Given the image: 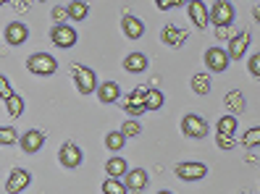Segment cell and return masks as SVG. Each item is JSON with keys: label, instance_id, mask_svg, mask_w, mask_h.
Wrapping results in <instances>:
<instances>
[{"label": "cell", "instance_id": "41", "mask_svg": "<svg viewBox=\"0 0 260 194\" xmlns=\"http://www.w3.org/2000/svg\"><path fill=\"white\" fill-rule=\"evenodd\" d=\"M6 3H11V0H0V6H6Z\"/></svg>", "mask_w": 260, "mask_h": 194}, {"label": "cell", "instance_id": "27", "mask_svg": "<svg viewBox=\"0 0 260 194\" xmlns=\"http://www.w3.org/2000/svg\"><path fill=\"white\" fill-rule=\"evenodd\" d=\"M103 194H129V189L124 186V181L121 178H105L103 181Z\"/></svg>", "mask_w": 260, "mask_h": 194}, {"label": "cell", "instance_id": "22", "mask_svg": "<svg viewBox=\"0 0 260 194\" xmlns=\"http://www.w3.org/2000/svg\"><path fill=\"white\" fill-rule=\"evenodd\" d=\"M237 124H239V118L229 113V115L218 118V124H216V134H226V137H234V134H237Z\"/></svg>", "mask_w": 260, "mask_h": 194}, {"label": "cell", "instance_id": "4", "mask_svg": "<svg viewBox=\"0 0 260 194\" xmlns=\"http://www.w3.org/2000/svg\"><path fill=\"white\" fill-rule=\"evenodd\" d=\"M181 134L187 139H205L208 137V121L197 113H187L181 118Z\"/></svg>", "mask_w": 260, "mask_h": 194}, {"label": "cell", "instance_id": "16", "mask_svg": "<svg viewBox=\"0 0 260 194\" xmlns=\"http://www.w3.org/2000/svg\"><path fill=\"white\" fill-rule=\"evenodd\" d=\"M3 34H6V42H8V45L19 48V45H24V42L29 40V26L21 24V21H11V24L6 26Z\"/></svg>", "mask_w": 260, "mask_h": 194}, {"label": "cell", "instance_id": "20", "mask_svg": "<svg viewBox=\"0 0 260 194\" xmlns=\"http://www.w3.org/2000/svg\"><path fill=\"white\" fill-rule=\"evenodd\" d=\"M129 171V163L126 158H121V155H113L111 160H105V173H108L111 178H124Z\"/></svg>", "mask_w": 260, "mask_h": 194}, {"label": "cell", "instance_id": "40", "mask_svg": "<svg viewBox=\"0 0 260 194\" xmlns=\"http://www.w3.org/2000/svg\"><path fill=\"white\" fill-rule=\"evenodd\" d=\"M158 194H174V191H168V189H163V191H158Z\"/></svg>", "mask_w": 260, "mask_h": 194}, {"label": "cell", "instance_id": "12", "mask_svg": "<svg viewBox=\"0 0 260 194\" xmlns=\"http://www.w3.org/2000/svg\"><path fill=\"white\" fill-rule=\"evenodd\" d=\"M42 144H45V134H42L40 129H29V131H24L21 137H19V147H21L26 155L40 152Z\"/></svg>", "mask_w": 260, "mask_h": 194}, {"label": "cell", "instance_id": "24", "mask_svg": "<svg viewBox=\"0 0 260 194\" xmlns=\"http://www.w3.org/2000/svg\"><path fill=\"white\" fill-rule=\"evenodd\" d=\"M105 147H108L111 152H121L126 147V137L121 131H108L105 134Z\"/></svg>", "mask_w": 260, "mask_h": 194}, {"label": "cell", "instance_id": "7", "mask_svg": "<svg viewBox=\"0 0 260 194\" xmlns=\"http://www.w3.org/2000/svg\"><path fill=\"white\" fill-rule=\"evenodd\" d=\"M234 21V6L229 0H216L210 8V24L213 26H232Z\"/></svg>", "mask_w": 260, "mask_h": 194}, {"label": "cell", "instance_id": "1", "mask_svg": "<svg viewBox=\"0 0 260 194\" xmlns=\"http://www.w3.org/2000/svg\"><path fill=\"white\" fill-rule=\"evenodd\" d=\"M71 76H74V84L79 89L82 97H89L92 92H98V73L89 68V66H82V63H71Z\"/></svg>", "mask_w": 260, "mask_h": 194}, {"label": "cell", "instance_id": "29", "mask_svg": "<svg viewBox=\"0 0 260 194\" xmlns=\"http://www.w3.org/2000/svg\"><path fill=\"white\" fill-rule=\"evenodd\" d=\"M121 134H124L126 139L140 137V134H142V126H140V121H137V118H126V121H124V126H121Z\"/></svg>", "mask_w": 260, "mask_h": 194}, {"label": "cell", "instance_id": "8", "mask_svg": "<svg viewBox=\"0 0 260 194\" xmlns=\"http://www.w3.org/2000/svg\"><path fill=\"white\" fill-rule=\"evenodd\" d=\"M229 63H232V58H229L226 50H221V48H208L205 50V66H208V71L223 73L229 68Z\"/></svg>", "mask_w": 260, "mask_h": 194}, {"label": "cell", "instance_id": "9", "mask_svg": "<svg viewBox=\"0 0 260 194\" xmlns=\"http://www.w3.org/2000/svg\"><path fill=\"white\" fill-rule=\"evenodd\" d=\"M58 160H60V166H63V168H79L84 158H82V150L74 142H63V144H60V150H58Z\"/></svg>", "mask_w": 260, "mask_h": 194}, {"label": "cell", "instance_id": "23", "mask_svg": "<svg viewBox=\"0 0 260 194\" xmlns=\"http://www.w3.org/2000/svg\"><path fill=\"white\" fill-rule=\"evenodd\" d=\"M226 108L229 110H232V115H239L242 110H244V97H242V92H239V89H232V92H229L226 95Z\"/></svg>", "mask_w": 260, "mask_h": 194}, {"label": "cell", "instance_id": "14", "mask_svg": "<svg viewBox=\"0 0 260 194\" xmlns=\"http://www.w3.org/2000/svg\"><path fill=\"white\" fill-rule=\"evenodd\" d=\"M160 40L168 45V48H181V45L189 40V32L181 29V26H176V24H166L163 32H160Z\"/></svg>", "mask_w": 260, "mask_h": 194}, {"label": "cell", "instance_id": "26", "mask_svg": "<svg viewBox=\"0 0 260 194\" xmlns=\"http://www.w3.org/2000/svg\"><path fill=\"white\" fill-rule=\"evenodd\" d=\"M6 108H8V115H11V118H19V115L24 113V97L13 92V95L6 100Z\"/></svg>", "mask_w": 260, "mask_h": 194}, {"label": "cell", "instance_id": "3", "mask_svg": "<svg viewBox=\"0 0 260 194\" xmlns=\"http://www.w3.org/2000/svg\"><path fill=\"white\" fill-rule=\"evenodd\" d=\"M174 173L179 181H203L208 176V166L200 160H181L174 166Z\"/></svg>", "mask_w": 260, "mask_h": 194}, {"label": "cell", "instance_id": "31", "mask_svg": "<svg viewBox=\"0 0 260 194\" xmlns=\"http://www.w3.org/2000/svg\"><path fill=\"white\" fill-rule=\"evenodd\" d=\"M242 144H244V147H260V126H255V129H247V131H244Z\"/></svg>", "mask_w": 260, "mask_h": 194}, {"label": "cell", "instance_id": "36", "mask_svg": "<svg viewBox=\"0 0 260 194\" xmlns=\"http://www.w3.org/2000/svg\"><path fill=\"white\" fill-rule=\"evenodd\" d=\"M216 37H221V40H229V37H232L229 26H216Z\"/></svg>", "mask_w": 260, "mask_h": 194}, {"label": "cell", "instance_id": "25", "mask_svg": "<svg viewBox=\"0 0 260 194\" xmlns=\"http://www.w3.org/2000/svg\"><path fill=\"white\" fill-rule=\"evenodd\" d=\"M89 13V6L84 3V0H74V3H69V19L71 21H84Z\"/></svg>", "mask_w": 260, "mask_h": 194}, {"label": "cell", "instance_id": "33", "mask_svg": "<svg viewBox=\"0 0 260 194\" xmlns=\"http://www.w3.org/2000/svg\"><path fill=\"white\" fill-rule=\"evenodd\" d=\"M50 16H53L55 24H66V19H69V8H66V6H55Z\"/></svg>", "mask_w": 260, "mask_h": 194}, {"label": "cell", "instance_id": "17", "mask_svg": "<svg viewBox=\"0 0 260 194\" xmlns=\"http://www.w3.org/2000/svg\"><path fill=\"white\" fill-rule=\"evenodd\" d=\"M121 32H124L129 40H140L145 34V24L137 16H132V13H126V16L121 19Z\"/></svg>", "mask_w": 260, "mask_h": 194}, {"label": "cell", "instance_id": "11", "mask_svg": "<svg viewBox=\"0 0 260 194\" xmlns=\"http://www.w3.org/2000/svg\"><path fill=\"white\" fill-rule=\"evenodd\" d=\"M29 184H32V173H29L26 168H13L8 181H6V191L8 194H21Z\"/></svg>", "mask_w": 260, "mask_h": 194}, {"label": "cell", "instance_id": "5", "mask_svg": "<svg viewBox=\"0 0 260 194\" xmlns=\"http://www.w3.org/2000/svg\"><path fill=\"white\" fill-rule=\"evenodd\" d=\"M147 89H150V87H137L134 92L124 100V110H126V115H129V118H140L142 113H147V105H145Z\"/></svg>", "mask_w": 260, "mask_h": 194}, {"label": "cell", "instance_id": "19", "mask_svg": "<svg viewBox=\"0 0 260 194\" xmlns=\"http://www.w3.org/2000/svg\"><path fill=\"white\" fill-rule=\"evenodd\" d=\"M189 84H192V92H194L197 97H208V95H210V89H213L210 73H205V71H197Z\"/></svg>", "mask_w": 260, "mask_h": 194}, {"label": "cell", "instance_id": "34", "mask_svg": "<svg viewBox=\"0 0 260 194\" xmlns=\"http://www.w3.org/2000/svg\"><path fill=\"white\" fill-rule=\"evenodd\" d=\"M216 144L221 147L223 152H229V150H234V147H237L234 137H226V134H218V139H216Z\"/></svg>", "mask_w": 260, "mask_h": 194}, {"label": "cell", "instance_id": "32", "mask_svg": "<svg viewBox=\"0 0 260 194\" xmlns=\"http://www.w3.org/2000/svg\"><path fill=\"white\" fill-rule=\"evenodd\" d=\"M247 71H250V76H255L260 82V53L250 55V61H247Z\"/></svg>", "mask_w": 260, "mask_h": 194}, {"label": "cell", "instance_id": "18", "mask_svg": "<svg viewBox=\"0 0 260 194\" xmlns=\"http://www.w3.org/2000/svg\"><path fill=\"white\" fill-rule=\"evenodd\" d=\"M98 97H100L103 105H113V102L121 97L118 82H103V84H98Z\"/></svg>", "mask_w": 260, "mask_h": 194}, {"label": "cell", "instance_id": "15", "mask_svg": "<svg viewBox=\"0 0 260 194\" xmlns=\"http://www.w3.org/2000/svg\"><path fill=\"white\" fill-rule=\"evenodd\" d=\"M250 50V34L247 32H237L234 37H229V58L232 61H239V58H244Z\"/></svg>", "mask_w": 260, "mask_h": 194}, {"label": "cell", "instance_id": "30", "mask_svg": "<svg viewBox=\"0 0 260 194\" xmlns=\"http://www.w3.org/2000/svg\"><path fill=\"white\" fill-rule=\"evenodd\" d=\"M0 144L11 147V144H19V134L13 126H0Z\"/></svg>", "mask_w": 260, "mask_h": 194}, {"label": "cell", "instance_id": "28", "mask_svg": "<svg viewBox=\"0 0 260 194\" xmlns=\"http://www.w3.org/2000/svg\"><path fill=\"white\" fill-rule=\"evenodd\" d=\"M145 105H147V110H160L163 108V92L160 89H147V97H145Z\"/></svg>", "mask_w": 260, "mask_h": 194}, {"label": "cell", "instance_id": "10", "mask_svg": "<svg viewBox=\"0 0 260 194\" xmlns=\"http://www.w3.org/2000/svg\"><path fill=\"white\" fill-rule=\"evenodd\" d=\"M147 184H150V176H147L145 168H132V171H126V176H124V186H126L132 194H142V191L147 189Z\"/></svg>", "mask_w": 260, "mask_h": 194}, {"label": "cell", "instance_id": "13", "mask_svg": "<svg viewBox=\"0 0 260 194\" xmlns=\"http://www.w3.org/2000/svg\"><path fill=\"white\" fill-rule=\"evenodd\" d=\"M187 11H189V19L197 29H208L210 26V11L203 0H189L187 3Z\"/></svg>", "mask_w": 260, "mask_h": 194}, {"label": "cell", "instance_id": "2", "mask_svg": "<svg viewBox=\"0 0 260 194\" xmlns=\"http://www.w3.org/2000/svg\"><path fill=\"white\" fill-rule=\"evenodd\" d=\"M26 71L35 73V76H53L58 71V61L50 53H35L26 58Z\"/></svg>", "mask_w": 260, "mask_h": 194}, {"label": "cell", "instance_id": "21", "mask_svg": "<svg viewBox=\"0 0 260 194\" xmlns=\"http://www.w3.org/2000/svg\"><path fill=\"white\" fill-rule=\"evenodd\" d=\"M147 55L145 53H129L126 58H124V68L129 71V73H145L147 71Z\"/></svg>", "mask_w": 260, "mask_h": 194}, {"label": "cell", "instance_id": "42", "mask_svg": "<svg viewBox=\"0 0 260 194\" xmlns=\"http://www.w3.org/2000/svg\"><path fill=\"white\" fill-rule=\"evenodd\" d=\"M242 194H247V191H242Z\"/></svg>", "mask_w": 260, "mask_h": 194}, {"label": "cell", "instance_id": "35", "mask_svg": "<svg viewBox=\"0 0 260 194\" xmlns=\"http://www.w3.org/2000/svg\"><path fill=\"white\" fill-rule=\"evenodd\" d=\"M11 95H13V89H11V82H8V79L3 76V73H0V100L6 102V100H8Z\"/></svg>", "mask_w": 260, "mask_h": 194}, {"label": "cell", "instance_id": "37", "mask_svg": "<svg viewBox=\"0 0 260 194\" xmlns=\"http://www.w3.org/2000/svg\"><path fill=\"white\" fill-rule=\"evenodd\" d=\"M155 6H158L160 11H168V8H174V3H171V0H155Z\"/></svg>", "mask_w": 260, "mask_h": 194}, {"label": "cell", "instance_id": "39", "mask_svg": "<svg viewBox=\"0 0 260 194\" xmlns=\"http://www.w3.org/2000/svg\"><path fill=\"white\" fill-rule=\"evenodd\" d=\"M252 13H255V21H257V24H260V8H255V11H252Z\"/></svg>", "mask_w": 260, "mask_h": 194}, {"label": "cell", "instance_id": "6", "mask_svg": "<svg viewBox=\"0 0 260 194\" xmlns=\"http://www.w3.org/2000/svg\"><path fill=\"white\" fill-rule=\"evenodd\" d=\"M76 37H79V34H76V29L69 26V24H55L53 32H50L53 45H55V48H60V50L74 48V45H76Z\"/></svg>", "mask_w": 260, "mask_h": 194}, {"label": "cell", "instance_id": "38", "mask_svg": "<svg viewBox=\"0 0 260 194\" xmlns=\"http://www.w3.org/2000/svg\"><path fill=\"white\" fill-rule=\"evenodd\" d=\"M171 3H174V6H187L189 0H171Z\"/></svg>", "mask_w": 260, "mask_h": 194}]
</instances>
